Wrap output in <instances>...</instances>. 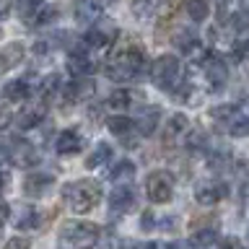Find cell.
I'll use <instances>...</instances> for the list:
<instances>
[{
  "mask_svg": "<svg viewBox=\"0 0 249 249\" xmlns=\"http://www.w3.org/2000/svg\"><path fill=\"white\" fill-rule=\"evenodd\" d=\"M143 249H156V244H145Z\"/></svg>",
  "mask_w": 249,
  "mask_h": 249,
  "instance_id": "obj_43",
  "label": "cell"
},
{
  "mask_svg": "<svg viewBox=\"0 0 249 249\" xmlns=\"http://www.w3.org/2000/svg\"><path fill=\"white\" fill-rule=\"evenodd\" d=\"M83 148V135L78 130H62L54 140V151L62 156H73Z\"/></svg>",
  "mask_w": 249,
  "mask_h": 249,
  "instance_id": "obj_11",
  "label": "cell"
},
{
  "mask_svg": "<svg viewBox=\"0 0 249 249\" xmlns=\"http://www.w3.org/2000/svg\"><path fill=\"white\" fill-rule=\"evenodd\" d=\"M8 124H11V114H8L5 109H0V130H5Z\"/></svg>",
  "mask_w": 249,
  "mask_h": 249,
  "instance_id": "obj_38",
  "label": "cell"
},
{
  "mask_svg": "<svg viewBox=\"0 0 249 249\" xmlns=\"http://www.w3.org/2000/svg\"><path fill=\"white\" fill-rule=\"evenodd\" d=\"M68 70L75 78H86V75H91L93 70H96V62H93L89 54L75 52V54H70V60H68Z\"/></svg>",
  "mask_w": 249,
  "mask_h": 249,
  "instance_id": "obj_16",
  "label": "cell"
},
{
  "mask_svg": "<svg viewBox=\"0 0 249 249\" xmlns=\"http://www.w3.org/2000/svg\"><path fill=\"white\" fill-rule=\"evenodd\" d=\"M29 93H31V83L26 81V78H16V81L3 86V96L8 101H26Z\"/></svg>",
  "mask_w": 249,
  "mask_h": 249,
  "instance_id": "obj_18",
  "label": "cell"
},
{
  "mask_svg": "<svg viewBox=\"0 0 249 249\" xmlns=\"http://www.w3.org/2000/svg\"><path fill=\"white\" fill-rule=\"evenodd\" d=\"M54 177L47 174V171H34V174H29L23 179V192L29 195V197H42V195L52 187Z\"/></svg>",
  "mask_w": 249,
  "mask_h": 249,
  "instance_id": "obj_10",
  "label": "cell"
},
{
  "mask_svg": "<svg viewBox=\"0 0 249 249\" xmlns=\"http://www.w3.org/2000/svg\"><path fill=\"white\" fill-rule=\"evenodd\" d=\"M18 161H21V163H26V166H31V163H36V153L31 151V145H29V143H21Z\"/></svg>",
  "mask_w": 249,
  "mask_h": 249,
  "instance_id": "obj_31",
  "label": "cell"
},
{
  "mask_svg": "<svg viewBox=\"0 0 249 249\" xmlns=\"http://www.w3.org/2000/svg\"><path fill=\"white\" fill-rule=\"evenodd\" d=\"M221 249H244V244H241L236 236H229V239L221 241Z\"/></svg>",
  "mask_w": 249,
  "mask_h": 249,
  "instance_id": "obj_34",
  "label": "cell"
},
{
  "mask_svg": "<svg viewBox=\"0 0 249 249\" xmlns=\"http://www.w3.org/2000/svg\"><path fill=\"white\" fill-rule=\"evenodd\" d=\"M8 11H11V5H8V0H0V18H5Z\"/></svg>",
  "mask_w": 249,
  "mask_h": 249,
  "instance_id": "obj_39",
  "label": "cell"
},
{
  "mask_svg": "<svg viewBox=\"0 0 249 249\" xmlns=\"http://www.w3.org/2000/svg\"><path fill=\"white\" fill-rule=\"evenodd\" d=\"M210 13V3L208 0H187V16L192 21H205Z\"/></svg>",
  "mask_w": 249,
  "mask_h": 249,
  "instance_id": "obj_24",
  "label": "cell"
},
{
  "mask_svg": "<svg viewBox=\"0 0 249 249\" xmlns=\"http://www.w3.org/2000/svg\"><path fill=\"white\" fill-rule=\"evenodd\" d=\"M187 132H190V120L184 114H171L166 122V132H163V143L174 145L179 138H187Z\"/></svg>",
  "mask_w": 249,
  "mask_h": 249,
  "instance_id": "obj_13",
  "label": "cell"
},
{
  "mask_svg": "<svg viewBox=\"0 0 249 249\" xmlns=\"http://www.w3.org/2000/svg\"><path fill=\"white\" fill-rule=\"evenodd\" d=\"M62 200L73 213H89L99 205L101 200V187L91 179H78V182H68L62 187Z\"/></svg>",
  "mask_w": 249,
  "mask_h": 249,
  "instance_id": "obj_2",
  "label": "cell"
},
{
  "mask_svg": "<svg viewBox=\"0 0 249 249\" xmlns=\"http://www.w3.org/2000/svg\"><path fill=\"white\" fill-rule=\"evenodd\" d=\"M60 236L62 241L73 244L75 249H91L93 244L99 241V226L96 223H89V221H65L60 229Z\"/></svg>",
  "mask_w": 249,
  "mask_h": 249,
  "instance_id": "obj_3",
  "label": "cell"
},
{
  "mask_svg": "<svg viewBox=\"0 0 249 249\" xmlns=\"http://www.w3.org/2000/svg\"><path fill=\"white\" fill-rule=\"evenodd\" d=\"M215 239H218V231H215V229H202V231H197V233L190 239V244L197 247V249H208Z\"/></svg>",
  "mask_w": 249,
  "mask_h": 249,
  "instance_id": "obj_25",
  "label": "cell"
},
{
  "mask_svg": "<svg viewBox=\"0 0 249 249\" xmlns=\"http://www.w3.org/2000/svg\"><path fill=\"white\" fill-rule=\"evenodd\" d=\"M132 177H135V163H130V161H120L112 171H109V179H112L117 187L130 184V182H132Z\"/></svg>",
  "mask_w": 249,
  "mask_h": 249,
  "instance_id": "obj_21",
  "label": "cell"
},
{
  "mask_svg": "<svg viewBox=\"0 0 249 249\" xmlns=\"http://www.w3.org/2000/svg\"><path fill=\"white\" fill-rule=\"evenodd\" d=\"M117 26L112 21H99L96 26H91V31L86 34V44L93 47V50H101V47H109L112 42H117Z\"/></svg>",
  "mask_w": 249,
  "mask_h": 249,
  "instance_id": "obj_7",
  "label": "cell"
},
{
  "mask_svg": "<svg viewBox=\"0 0 249 249\" xmlns=\"http://www.w3.org/2000/svg\"><path fill=\"white\" fill-rule=\"evenodd\" d=\"M159 120H161V109H159V107H153V104H145V109L140 112V117L135 120L138 132H140V135H153V132H156V124H159Z\"/></svg>",
  "mask_w": 249,
  "mask_h": 249,
  "instance_id": "obj_15",
  "label": "cell"
},
{
  "mask_svg": "<svg viewBox=\"0 0 249 249\" xmlns=\"http://www.w3.org/2000/svg\"><path fill=\"white\" fill-rule=\"evenodd\" d=\"M11 159H13V153H11V148H8V145H3V143H0V166H8V163H11Z\"/></svg>",
  "mask_w": 249,
  "mask_h": 249,
  "instance_id": "obj_35",
  "label": "cell"
},
{
  "mask_svg": "<svg viewBox=\"0 0 249 249\" xmlns=\"http://www.w3.org/2000/svg\"><path fill=\"white\" fill-rule=\"evenodd\" d=\"M5 249H29V239L13 236V239H8V241H5Z\"/></svg>",
  "mask_w": 249,
  "mask_h": 249,
  "instance_id": "obj_33",
  "label": "cell"
},
{
  "mask_svg": "<svg viewBox=\"0 0 249 249\" xmlns=\"http://www.w3.org/2000/svg\"><path fill=\"white\" fill-rule=\"evenodd\" d=\"M241 11L249 13V0H241Z\"/></svg>",
  "mask_w": 249,
  "mask_h": 249,
  "instance_id": "obj_41",
  "label": "cell"
},
{
  "mask_svg": "<svg viewBox=\"0 0 249 249\" xmlns=\"http://www.w3.org/2000/svg\"><path fill=\"white\" fill-rule=\"evenodd\" d=\"M145 192L151 202H169L171 195H174V174L169 171H153L151 177L145 179Z\"/></svg>",
  "mask_w": 249,
  "mask_h": 249,
  "instance_id": "obj_5",
  "label": "cell"
},
{
  "mask_svg": "<svg viewBox=\"0 0 249 249\" xmlns=\"http://www.w3.org/2000/svg\"><path fill=\"white\" fill-rule=\"evenodd\" d=\"M96 3H99L101 8H104V5H112V3H114V0H96Z\"/></svg>",
  "mask_w": 249,
  "mask_h": 249,
  "instance_id": "obj_42",
  "label": "cell"
},
{
  "mask_svg": "<svg viewBox=\"0 0 249 249\" xmlns=\"http://www.w3.org/2000/svg\"><path fill=\"white\" fill-rule=\"evenodd\" d=\"M229 190H226V184H218V182H202L195 187V200L200 202V205H215V202H221Z\"/></svg>",
  "mask_w": 249,
  "mask_h": 249,
  "instance_id": "obj_9",
  "label": "cell"
},
{
  "mask_svg": "<svg viewBox=\"0 0 249 249\" xmlns=\"http://www.w3.org/2000/svg\"><path fill=\"white\" fill-rule=\"evenodd\" d=\"M62 89V83H60V75H47L44 78V81H42V86H39V93H42V101L44 99H52L54 96V93H57Z\"/></svg>",
  "mask_w": 249,
  "mask_h": 249,
  "instance_id": "obj_26",
  "label": "cell"
},
{
  "mask_svg": "<svg viewBox=\"0 0 249 249\" xmlns=\"http://www.w3.org/2000/svg\"><path fill=\"white\" fill-rule=\"evenodd\" d=\"M36 226H39V215H36V210H34V208H26V210H23V215L18 218V229L31 231V229H36Z\"/></svg>",
  "mask_w": 249,
  "mask_h": 249,
  "instance_id": "obj_29",
  "label": "cell"
},
{
  "mask_svg": "<svg viewBox=\"0 0 249 249\" xmlns=\"http://www.w3.org/2000/svg\"><path fill=\"white\" fill-rule=\"evenodd\" d=\"M205 75L213 81L215 89H221V86L226 83V65H223L221 60L210 57V60H205Z\"/></svg>",
  "mask_w": 249,
  "mask_h": 249,
  "instance_id": "obj_23",
  "label": "cell"
},
{
  "mask_svg": "<svg viewBox=\"0 0 249 249\" xmlns=\"http://www.w3.org/2000/svg\"><path fill=\"white\" fill-rule=\"evenodd\" d=\"M21 60H23V47H21L18 42L5 44L3 50H0V73H5V70H13Z\"/></svg>",
  "mask_w": 249,
  "mask_h": 249,
  "instance_id": "obj_17",
  "label": "cell"
},
{
  "mask_svg": "<svg viewBox=\"0 0 249 249\" xmlns=\"http://www.w3.org/2000/svg\"><path fill=\"white\" fill-rule=\"evenodd\" d=\"M44 8V0H18V16L34 21V16Z\"/></svg>",
  "mask_w": 249,
  "mask_h": 249,
  "instance_id": "obj_27",
  "label": "cell"
},
{
  "mask_svg": "<svg viewBox=\"0 0 249 249\" xmlns=\"http://www.w3.org/2000/svg\"><path fill=\"white\" fill-rule=\"evenodd\" d=\"M99 16H101V5L96 0H78L75 3V21L93 23V21H99Z\"/></svg>",
  "mask_w": 249,
  "mask_h": 249,
  "instance_id": "obj_19",
  "label": "cell"
},
{
  "mask_svg": "<svg viewBox=\"0 0 249 249\" xmlns=\"http://www.w3.org/2000/svg\"><path fill=\"white\" fill-rule=\"evenodd\" d=\"M177 47H179V50H184V52L195 50V34H187V31H182V34L177 36Z\"/></svg>",
  "mask_w": 249,
  "mask_h": 249,
  "instance_id": "obj_32",
  "label": "cell"
},
{
  "mask_svg": "<svg viewBox=\"0 0 249 249\" xmlns=\"http://www.w3.org/2000/svg\"><path fill=\"white\" fill-rule=\"evenodd\" d=\"M8 215H11V208H8V202L0 200V226H3L8 221Z\"/></svg>",
  "mask_w": 249,
  "mask_h": 249,
  "instance_id": "obj_36",
  "label": "cell"
},
{
  "mask_svg": "<svg viewBox=\"0 0 249 249\" xmlns=\"http://www.w3.org/2000/svg\"><path fill=\"white\" fill-rule=\"evenodd\" d=\"M8 184H11V177H8V171H0V195L8 190Z\"/></svg>",
  "mask_w": 249,
  "mask_h": 249,
  "instance_id": "obj_37",
  "label": "cell"
},
{
  "mask_svg": "<svg viewBox=\"0 0 249 249\" xmlns=\"http://www.w3.org/2000/svg\"><path fill=\"white\" fill-rule=\"evenodd\" d=\"M93 91H96V86H93L91 78H75L73 83H68L65 89H62V93L70 99V101H86L93 96Z\"/></svg>",
  "mask_w": 249,
  "mask_h": 249,
  "instance_id": "obj_14",
  "label": "cell"
},
{
  "mask_svg": "<svg viewBox=\"0 0 249 249\" xmlns=\"http://www.w3.org/2000/svg\"><path fill=\"white\" fill-rule=\"evenodd\" d=\"M109 208H112V213H130L135 208V195H132V190L127 184L112 190V195H109Z\"/></svg>",
  "mask_w": 249,
  "mask_h": 249,
  "instance_id": "obj_12",
  "label": "cell"
},
{
  "mask_svg": "<svg viewBox=\"0 0 249 249\" xmlns=\"http://www.w3.org/2000/svg\"><path fill=\"white\" fill-rule=\"evenodd\" d=\"M54 16H57V8H54V5H44L42 11L34 16V21H31V23H36V26H44V23L54 21Z\"/></svg>",
  "mask_w": 249,
  "mask_h": 249,
  "instance_id": "obj_30",
  "label": "cell"
},
{
  "mask_svg": "<svg viewBox=\"0 0 249 249\" xmlns=\"http://www.w3.org/2000/svg\"><path fill=\"white\" fill-rule=\"evenodd\" d=\"M145 68V54L143 50H138L135 44H127L124 50H114L112 57H109L107 73L114 81H132L135 75L143 73Z\"/></svg>",
  "mask_w": 249,
  "mask_h": 249,
  "instance_id": "obj_1",
  "label": "cell"
},
{
  "mask_svg": "<svg viewBox=\"0 0 249 249\" xmlns=\"http://www.w3.org/2000/svg\"><path fill=\"white\" fill-rule=\"evenodd\" d=\"M109 161H112V145H109V143H96V145H93V151L89 153V159H86V166H89V169H99V166H107Z\"/></svg>",
  "mask_w": 249,
  "mask_h": 249,
  "instance_id": "obj_20",
  "label": "cell"
},
{
  "mask_svg": "<svg viewBox=\"0 0 249 249\" xmlns=\"http://www.w3.org/2000/svg\"><path fill=\"white\" fill-rule=\"evenodd\" d=\"M179 75H182V65H179L174 54H161L151 68V78L161 91H174L179 83Z\"/></svg>",
  "mask_w": 249,
  "mask_h": 249,
  "instance_id": "obj_4",
  "label": "cell"
},
{
  "mask_svg": "<svg viewBox=\"0 0 249 249\" xmlns=\"http://www.w3.org/2000/svg\"><path fill=\"white\" fill-rule=\"evenodd\" d=\"M47 114V104L44 101H34V104H21V112L16 114V124H18L21 130H29L34 127V124H39L44 120Z\"/></svg>",
  "mask_w": 249,
  "mask_h": 249,
  "instance_id": "obj_8",
  "label": "cell"
},
{
  "mask_svg": "<svg viewBox=\"0 0 249 249\" xmlns=\"http://www.w3.org/2000/svg\"><path fill=\"white\" fill-rule=\"evenodd\" d=\"M107 127L112 135H117L120 140L127 143V148H138V140H140V132H138V124L127 120L124 114H117V117H109L107 120Z\"/></svg>",
  "mask_w": 249,
  "mask_h": 249,
  "instance_id": "obj_6",
  "label": "cell"
},
{
  "mask_svg": "<svg viewBox=\"0 0 249 249\" xmlns=\"http://www.w3.org/2000/svg\"><path fill=\"white\" fill-rule=\"evenodd\" d=\"M132 101H135V93L130 89H117V91L109 93L107 107L109 109H127V107H132Z\"/></svg>",
  "mask_w": 249,
  "mask_h": 249,
  "instance_id": "obj_22",
  "label": "cell"
},
{
  "mask_svg": "<svg viewBox=\"0 0 249 249\" xmlns=\"http://www.w3.org/2000/svg\"><path fill=\"white\" fill-rule=\"evenodd\" d=\"M159 0H132V13L138 16V18H145V16L153 13V8Z\"/></svg>",
  "mask_w": 249,
  "mask_h": 249,
  "instance_id": "obj_28",
  "label": "cell"
},
{
  "mask_svg": "<svg viewBox=\"0 0 249 249\" xmlns=\"http://www.w3.org/2000/svg\"><path fill=\"white\" fill-rule=\"evenodd\" d=\"M156 249H179L177 244H166V241H163V244H156Z\"/></svg>",
  "mask_w": 249,
  "mask_h": 249,
  "instance_id": "obj_40",
  "label": "cell"
}]
</instances>
